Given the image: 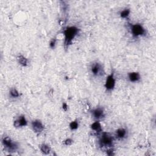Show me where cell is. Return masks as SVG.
<instances>
[{"mask_svg": "<svg viewBox=\"0 0 156 156\" xmlns=\"http://www.w3.org/2000/svg\"><path fill=\"white\" fill-rule=\"evenodd\" d=\"M9 98L12 99H16L20 98L21 94L16 87H11L8 92Z\"/></svg>", "mask_w": 156, "mask_h": 156, "instance_id": "14", "label": "cell"}, {"mask_svg": "<svg viewBox=\"0 0 156 156\" xmlns=\"http://www.w3.org/2000/svg\"><path fill=\"white\" fill-rule=\"evenodd\" d=\"M39 149L42 154L44 155H48L51 152V147L46 143H41L39 145Z\"/></svg>", "mask_w": 156, "mask_h": 156, "instance_id": "15", "label": "cell"}, {"mask_svg": "<svg viewBox=\"0 0 156 156\" xmlns=\"http://www.w3.org/2000/svg\"><path fill=\"white\" fill-rule=\"evenodd\" d=\"M131 13V10L130 9L126 7L122 10H121L119 12V16L122 18V19H126V20H128L130 15Z\"/></svg>", "mask_w": 156, "mask_h": 156, "instance_id": "16", "label": "cell"}, {"mask_svg": "<svg viewBox=\"0 0 156 156\" xmlns=\"http://www.w3.org/2000/svg\"><path fill=\"white\" fill-rule=\"evenodd\" d=\"M30 127L32 131L38 136L40 135L44 130V124L40 119H35L31 121Z\"/></svg>", "mask_w": 156, "mask_h": 156, "instance_id": "9", "label": "cell"}, {"mask_svg": "<svg viewBox=\"0 0 156 156\" xmlns=\"http://www.w3.org/2000/svg\"><path fill=\"white\" fill-rule=\"evenodd\" d=\"M74 143V140L71 138H67L63 141V144L65 146H71Z\"/></svg>", "mask_w": 156, "mask_h": 156, "instance_id": "19", "label": "cell"}, {"mask_svg": "<svg viewBox=\"0 0 156 156\" xmlns=\"http://www.w3.org/2000/svg\"><path fill=\"white\" fill-rule=\"evenodd\" d=\"M16 60L18 65L22 67H27L29 64V60L22 54H18L16 57Z\"/></svg>", "mask_w": 156, "mask_h": 156, "instance_id": "13", "label": "cell"}, {"mask_svg": "<svg viewBox=\"0 0 156 156\" xmlns=\"http://www.w3.org/2000/svg\"><path fill=\"white\" fill-rule=\"evenodd\" d=\"M90 74L95 78H101L105 74L104 67L101 62L98 60L93 61L88 67Z\"/></svg>", "mask_w": 156, "mask_h": 156, "instance_id": "5", "label": "cell"}, {"mask_svg": "<svg viewBox=\"0 0 156 156\" xmlns=\"http://www.w3.org/2000/svg\"><path fill=\"white\" fill-rule=\"evenodd\" d=\"M90 114L94 121H101L104 120L106 117V113L102 106L98 105L90 110Z\"/></svg>", "mask_w": 156, "mask_h": 156, "instance_id": "7", "label": "cell"}, {"mask_svg": "<svg viewBox=\"0 0 156 156\" xmlns=\"http://www.w3.org/2000/svg\"><path fill=\"white\" fill-rule=\"evenodd\" d=\"M28 125V121L24 115H19L13 122V126L14 127L19 129L27 126Z\"/></svg>", "mask_w": 156, "mask_h": 156, "instance_id": "10", "label": "cell"}, {"mask_svg": "<svg viewBox=\"0 0 156 156\" xmlns=\"http://www.w3.org/2000/svg\"><path fill=\"white\" fill-rule=\"evenodd\" d=\"M127 78L130 83H136L141 80V75L138 71H130L127 73Z\"/></svg>", "mask_w": 156, "mask_h": 156, "instance_id": "11", "label": "cell"}, {"mask_svg": "<svg viewBox=\"0 0 156 156\" xmlns=\"http://www.w3.org/2000/svg\"><path fill=\"white\" fill-rule=\"evenodd\" d=\"M56 44H57V38L55 37H54L52 38H51V40L49 41V48L52 49H55L56 46Z\"/></svg>", "mask_w": 156, "mask_h": 156, "instance_id": "18", "label": "cell"}, {"mask_svg": "<svg viewBox=\"0 0 156 156\" xmlns=\"http://www.w3.org/2000/svg\"><path fill=\"white\" fill-rule=\"evenodd\" d=\"M79 127V120L78 119H75L71 121L69 124V128L71 131L76 130Z\"/></svg>", "mask_w": 156, "mask_h": 156, "instance_id": "17", "label": "cell"}, {"mask_svg": "<svg viewBox=\"0 0 156 156\" xmlns=\"http://www.w3.org/2000/svg\"><path fill=\"white\" fill-rule=\"evenodd\" d=\"M129 32L133 38L136 39L140 37H146L147 31L146 29L141 23H127Z\"/></svg>", "mask_w": 156, "mask_h": 156, "instance_id": "3", "label": "cell"}, {"mask_svg": "<svg viewBox=\"0 0 156 156\" xmlns=\"http://www.w3.org/2000/svg\"><path fill=\"white\" fill-rule=\"evenodd\" d=\"M90 127L91 130L96 135H98V136L103 132L101 121H94V122L90 124Z\"/></svg>", "mask_w": 156, "mask_h": 156, "instance_id": "12", "label": "cell"}, {"mask_svg": "<svg viewBox=\"0 0 156 156\" xmlns=\"http://www.w3.org/2000/svg\"><path fill=\"white\" fill-rule=\"evenodd\" d=\"M62 109H63L64 111H65V112L67 111L68 109V104H67L65 102H64L62 103Z\"/></svg>", "mask_w": 156, "mask_h": 156, "instance_id": "20", "label": "cell"}, {"mask_svg": "<svg viewBox=\"0 0 156 156\" xmlns=\"http://www.w3.org/2000/svg\"><path fill=\"white\" fill-rule=\"evenodd\" d=\"M80 32V29L76 26H68L62 30L61 32L64 36L63 47L65 49H68L73 44L74 40Z\"/></svg>", "mask_w": 156, "mask_h": 156, "instance_id": "1", "label": "cell"}, {"mask_svg": "<svg viewBox=\"0 0 156 156\" xmlns=\"http://www.w3.org/2000/svg\"><path fill=\"white\" fill-rule=\"evenodd\" d=\"M98 145L102 149L106 151L108 149L114 147L115 138L114 135L107 132H102L98 135Z\"/></svg>", "mask_w": 156, "mask_h": 156, "instance_id": "2", "label": "cell"}, {"mask_svg": "<svg viewBox=\"0 0 156 156\" xmlns=\"http://www.w3.org/2000/svg\"><path fill=\"white\" fill-rule=\"evenodd\" d=\"M116 86L115 71L113 68H112L109 74L107 76L105 80L104 88L107 92H112L114 90Z\"/></svg>", "mask_w": 156, "mask_h": 156, "instance_id": "6", "label": "cell"}, {"mask_svg": "<svg viewBox=\"0 0 156 156\" xmlns=\"http://www.w3.org/2000/svg\"><path fill=\"white\" fill-rule=\"evenodd\" d=\"M113 135L116 140L124 141L129 136V130L126 127H119L115 131Z\"/></svg>", "mask_w": 156, "mask_h": 156, "instance_id": "8", "label": "cell"}, {"mask_svg": "<svg viewBox=\"0 0 156 156\" xmlns=\"http://www.w3.org/2000/svg\"><path fill=\"white\" fill-rule=\"evenodd\" d=\"M1 140L4 150L7 152L15 153L20 149L19 143L7 135H3L1 137Z\"/></svg>", "mask_w": 156, "mask_h": 156, "instance_id": "4", "label": "cell"}]
</instances>
